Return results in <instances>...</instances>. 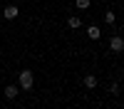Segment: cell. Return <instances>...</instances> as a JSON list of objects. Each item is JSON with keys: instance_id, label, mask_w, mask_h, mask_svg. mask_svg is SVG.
<instances>
[{"instance_id": "obj_4", "label": "cell", "mask_w": 124, "mask_h": 109, "mask_svg": "<svg viewBox=\"0 0 124 109\" xmlns=\"http://www.w3.org/2000/svg\"><path fill=\"white\" fill-rule=\"evenodd\" d=\"M87 35H89V40H99L102 37V30L97 25H87Z\"/></svg>"}, {"instance_id": "obj_1", "label": "cell", "mask_w": 124, "mask_h": 109, "mask_svg": "<svg viewBox=\"0 0 124 109\" xmlns=\"http://www.w3.org/2000/svg\"><path fill=\"white\" fill-rule=\"evenodd\" d=\"M17 87L20 89H27V92H30V89H32L35 87V77H32V72H30V69H23V72H20V79H17Z\"/></svg>"}, {"instance_id": "obj_8", "label": "cell", "mask_w": 124, "mask_h": 109, "mask_svg": "<svg viewBox=\"0 0 124 109\" xmlns=\"http://www.w3.org/2000/svg\"><path fill=\"white\" fill-rule=\"evenodd\" d=\"M114 20H117V15L112 13V10H107V13H104V22H107V25H112Z\"/></svg>"}, {"instance_id": "obj_7", "label": "cell", "mask_w": 124, "mask_h": 109, "mask_svg": "<svg viewBox=\"0 0 124 109\" xmlns=\"http://www.w3.org/2000/svg\"><path fill=\"white\" fill-rule=\"evenodd\" d=\"M67 25H70V30H77V27H82V20H79V17H75V15H72V17L67 20Z\"/></svg>"}, {"instance_id": "obj_6", "label": "cell", "mask_w": 124, "mask_h": 109, "mask_svg": "<svg viewBox=\"0 0 124 109\" xmlns=\"http://www.w3.org/2000/svg\"><path fill=\"white\" fill-rule=\"evenodd\" d=\"M85 87H87V89H94V87H97V77H94V74H87V77H85Z\"/></svg>"}, {"instance_id": "obj_3", "label": "cell", "mask_w": 124, "mask_h": 109, "mask_svg": "<svg viewBox=\"0 0 124 109\" xmlns=\"http://www.w3.org/2000/svg\"><path fill=\"white\" fill-rule=\"evenodd\" d=\"M3 15H5V20H15V17L20 15V10H17V5H8V7L3 10Z\"/></svg>"}, {"instance_id": "obj_5", "label": "cell", "mask_w": 124, "mask_h": 109, "mask_svg": "<svg viewBox=\"0 0 124 109\" xmlns=\"http://www.w3.org/2000/svg\"><path fill=\"white\" fill-rule=\"evenodd\" d=\"M17 94H20V87H17V84H8V87H5V97H8V99H15Z\"/></svg>"}, {"instance_id": "obj_9", "label": "cell", "mask_w": 124, "mask_h": 109, "mask_svg": "<svg viewBox=\"0 0 124 109\" xmlns=\"http://www.w3.org/2000/svg\"><path fill=\"white\" fill-rule=\"evenodd\" d=\"M75 7H79V10H89V0H75Z\"/></svg>"}, {"instance_id": "obj_2", "label": "cell", "mask_w": 124, "mask_h": 109, "mask_svg": "<svg viewBox=\"0 0 124 109\" xmlns=\"http://www.w3.org/2000/svg\"><path fill=\"white\" fill-rule=\"evenodd\" d=\"M109 50H112V52H122V50H124V40L119 35H114V37L109 40Z\"/></svg>"}]
</instances>
